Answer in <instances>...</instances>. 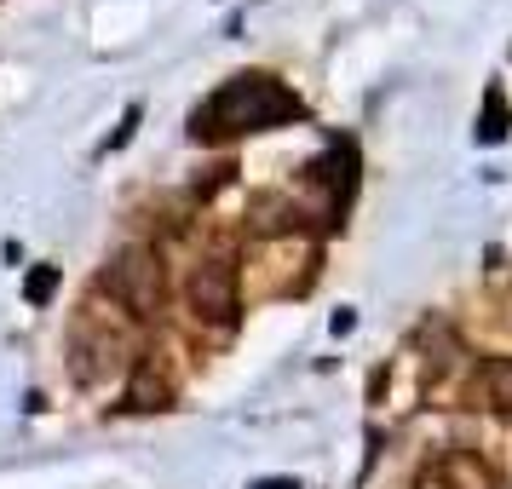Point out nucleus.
<instances>
[{"label": "nucleus", "mask_w": 512, "mask_h": 489, "mask_svg": "<svg viewBox=\"0 0 512 489\" xmlns=\"http://www.w3.org/2000/svg\"><path fill=\"white\" fill-rule=\"evenodd\" d=\"M173 403V369H167V351H144L133 386H127V409H167Z\"/></svg>", "instance_id": "obj_5"}, {"label": "nucleus", "mask_w": 512, "mask_h": 489, "mask_svg": "<svg viewBox=\"0 0 512 489\" xmlns=\"http://www.w3.org/2000/svg\"><path fill=\"white\" fill-rule=\"evenodd\" d=\"M489 392H495V403L512 409V363H495V369H489Z\"/></svg>", "instance_id": "obj_8"}, {"label": "nucleus", "mask_w": 512, "mask_h": 489, "mask_svg": "<svg viewBox=\"0 0 512 489\" xmlns=\"http://www.w3.org/2000/svg\"><path fill=\"white\" fill-rule=\"evenodd\" d=\"M52 294H58V271H52V265H35L29 282H24V300L41 305V300H52Z\"/></svg>", "instance_id": "obj_7"}, {"label": "nucleus", "mask_w": 512, "mask_h": 489, "mask_svg": "<svg viewBox=\"0 0 512 489\" xmlns=\"http://www.w3.org/2000/svg\"><path fill=\"white\" fill-rule=\"evenodd\" d=\"M98 294L116 300L133 323H139V317H156L162 300H167V271H162V259H156V248H121V254L98 271Z\"/></svg>", "instance_id": "obj_3"}, {"label": "nucleus", "mask_w": 512, "mask_h": 489, "mask_svg": "<svg viewBox=\"0 0 512 489\" xmlns=\"http://www.w3.org/2000/svg\"><path fill=\"white\" fill-rule=\"evenodd\" d=\"M300 116V98L282 87L277 75H236L219 93L196 110L190 133L196 139H231V133H259V127H277V121Z\"/></svg>", "instance_id": "obj_2"}, {"label": "nucleus", "mask_w": 512, "mask_h": 489, "mask_svg": "<svg viewBox=\"0 0 512 489\" xmlns=\"http://www.w3.org/2000/svg\"><path fill=\"white\" fill-rule=\"evenodd\" d=\"M415 489H489V472L478 466V455L449 449V455H438L432 466H420Z\"/></svg>", "instance_id": "obj_6"}, {"label": "nucleus", "mask_w": 512, "mask_h": 489, "mask_svg": "<svg viewBox=\"0 0 512 489\" xmlns=\"http://www.w3.org/2000/svg\"><path fill=\"white\" fill-rule=\"evenodd\" d=\"M190 305H196V317H208V323H225V317H236V265L225 254L202 259L196 271H190L185 282Z\"/></svg>", "instance_id": "obj_4"}, {"label": "nucleus", "mask_w": 512, "mask_h": 489, "mask_svg": "<svg viewBox=\"0 0 512 489\" xmlns=\"http://www.w3.org/2000/svg\"><path fill=\"white\" fill-rule=\"evenodd\" d=\"M139 357V323L104 294H87V305L70 323V380L75 386H104Z\"/></svg>", "instance_id": "obj_1"}]
</instances>
